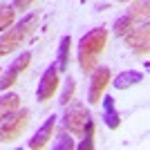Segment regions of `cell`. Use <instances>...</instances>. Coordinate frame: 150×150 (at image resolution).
Returning a JSON list of instances; mask_svg holds the SVG:
<instances>
[{
	"label": "cell",
	"instance_id": "cell-2",
	"mask_svg": "<svg viewBox=\"0 0 150 150\" xmlns=\"http://www.w3.org/2000/svg\"><path fill=\"white\" fill-rule=\"evenodd\" d=\"M36 25H38V16L29 13L23 20H18L16 25H11L9 29H5V34L0 36V56H7V54L16 52L25 40H29L31 34L36 31Z\"/></svg>",
	"mask_w": 150,
	"mask_h": 150
},
{
	"label": "cell",
	"instance_id": "cell-1",
	"mask_svg": "<svg viewBox=\"0 0 150 150\" xmlns=\"http://www.w3.org/2000/svg\"><path fill=\"white\" fill-rule=\"evenodd\" d=\"M105 45H108L105 27H94L79 40V65H81V69L85 74L96 67L99 56H101V52L105 50Z\"/></svg>",
	"mask_w": 150,
	"mask_h": 150
},
{
	"label": "cell",
	"instance_id": "cell-18",
	"mask_svg": "<svg viewBox=\"0 0 150 150\" xmlns=\"http://www.w3.org/2000/svg\"><path fill=\"white\" fill-rule=\"evenodd\" d=\"M74 88H76V83H74V79L69 76L67 83H65V90H63V94H61V105H67L69 103V99L74 96Z\"/></svg>",
	"mask_w": 150,
	"mask_h": 150
},
{
	"label": "cell",
	"instance_id": "cell-6",
	"mask_svg": "<svg viewBox=\"0 0 150 150\" xmlns=\"http://www.w3.org/2000/svg\"><path fill=\"white\" fill-rule=\"evenodd\" d=\"M123 40L134 54H148V50H150V25L148 23H141V25L132 27L130 31L123 34Z\"/></svg>",
	"mask_w": 150,
	"mask_h": 150
},
{
	"label": "cell",
	"instance_id": "cell-16",
	"mask_svg": "<svg viewBox=\"0 0 150 150\" xmlns=\"http://www.w3.org/2000/svg\"><path fill=\"white\" fill-rule=\"evenodd\" d=\"M76 148H79V150H92L94 148V121H92V117L85 121V128H83V141L76 146Z\"/></svg>",
	"mask_w": 150,
	"mask_h": 150
},
{
	"label": "cell",
	"instance_id": "cell-13",
	"mask_svg": "<svg viewBox=\"0 0 150 150\" xmlns=\"http://www.w3.org/2000/svg\"><path fill=\"white\" fill-rule=\"evenodd\" d=\"M103 121L110 130H117L121 123V117L117 112V105H114V99L110 94H105V99H103Z\"/></svg>",
	"mask_w": 150,
	"mask_h": 150
},
{
	"label": "cell",
	"instance_id": "cell-10",
	"mask_svg": "<svg viewBox=\"0 0 150 150\" xmlns=\"http://www.w3.org/2000/svg\"><path fill=\"white\" fill-rule=\"evenodd\" d=\"M54 125H56V117L52 114V117H47L45 119V123L38 128V132L31 137V141L27 144V148L29 150H40L47 146V141H52V132H54Z\"/></svg>",
	"mask_w": 150,
	"mask_h": 150
},
{
	"label": "cell",
	"instance_id": "cell-4",
	"mask_svg": "<svg viewBox=\"0 0 150 150\" xmlns=\"http://www.w3.org/2000/svg\"><path fill=\"white\" fill-rule=\"evenodd\" d=\"M90 117H92L90 110L85 105H81V103L65 105V112H63V128H65L69 134H83L85 121H88Z\"/></svg>",
	"mask_w": 150,
	"mask_h": 150
},
{
	"label": "cell",
	"instance_id": "cell-12",
	"mask_svg": "<svg viewBox=\"0 0 150 150\" xmlns=\"http://www.w3.org/2000/svg\"><path fill=\"white\" fill-rule=\"evenodd\" d=\"M144 81V74L137 72V69H123L121 74H117L112 79V85L117 90H128V88H134L137 83Z\"/></svg>",
	"mask_w": 150,
	"mask_h": 150
},
{
	"label": "cell",
	"instance_id": "cell-17",
	"mask_svg": "<svg viewBox=\"0 0 150 150\" xmlns=\"http://www.w3.org/2000/svg\"><path fill=\"white\" fill-rule=\"evenodd\" d=\"M54 150H72L74 148V141H72V137L67 134V130L63 132V134H58V139H56V144L52 146Z\"/></svg>",
	"mask_w": 150,
	"mask_h": 150
},
{
	"label": "cell",
	"instance_id": "cell-20",
	"mask_svg": "<svg viewBox=\"0 0 150 150\" xmlns=\"http://www.w3.org/2000/svg\"><path fill=\"white\" fill-rule=\"evenodd\" d=\"M117 2H130V0H117Z\"/></svg>",
	"mask_w": 150,
	"mask_h": 150
},
{
	"label": "cell",
	"instance_id": "cell-7",
	"mask_svg": "<svg viewBox=\"0 0 150 150\" xmlns=\"http://www.w3.org/2000/svg\"><path fill=\"white\" fill-rule=\"evenodd\" d=\"M29 61H31V54H29V52H23L20 56H16V61H13L11 65L5 69V74L0 76V92H5V90H9V88H13V85H16L18 76L27 69Z\"/></svg>",
	"mask_w": 150,
	"mask_h": 150
},
{
	"label": "cell",
	"instance_id": "cell-19",
	"mask_svg": "<svg viewBox=\"0 0 150 150\" xmlns=\"http://www.w3.org/2000/svg\"><path fill=\"white\" fill-rule=\"evenodd\" d=\"M31 2H34V0H11V7L16 11H27L31 7Z\"/></svg>",
	"mask_w": 150,
	"mask_h": 150
},
{
	"label": "cell",
	"instance_id": "cell-9",
	"mask_svg": "<svg viewBox=\"0 0 150 150\" xmlns=\"http://www.w3.org/2000/svg\"><path fill=\"white\" fill-rule=\"evenodd\" d=\"M58 90V69L56 65L52 63L50 67L45 69V74L40 76L38 81V88H36V99L38 101H50Z\"/></svg>",
	"mask_w": 150,
	"mask_h": 150
},
{
	"label": "cell",
	"instance_id": "cell-3",
	"mask_svg": "<svg viewBox=\"0 0 150 150\" xmlns=\"http://www.w3.org/2000/svg\"><path fill=\"white\" fill-rule=\"evenodd\" d=\"M148 9H150L148 0H139V2H134V5H132L117 23H114V34L123 38V34H125V31H130L132 27L141 25V23H148Z\"/></svg>",
	"mask_w": 150,
	"mask_h": 150
},
{
	"label": "cell",
	"instance_id": "cell-5",
	"mask_svg": "<svg viewBox=\"0 0 150 150\" xmlns=\"http://www.w3.org/2000/svg\"><path fill=\"white\" fill-rule=\"evenodd\" d=\"M29 117H31L29 110H18L16 114H11V117H9L5 123L0 125V141H2V144L16 141V139L23 134V130L27 128V123H29Z\"/></svg>",
	"mask_w": 150,
	"mask_h": 150
},
{
	"label": "cell",
	"instance_id": "cell-14",
	"mask_svg": "<svg viewBox=\"0 0 150 150\" xmlns=\"http://www.w3.org/2000/svg\"><path fill=\"white\" fill-rule=\"evenodd\" d=\"M69 50H72V36H63L61 43H58V61L54 63L58 72L69 69Z\"/></svg>",
	"mask_w": 150,
	"mask_h": 150
},
{
	"label": "cell",
	"instance_id": "cell-8",
	"mask_svg": "<svg viewBox=\"0 0 150 150\" xmlns=\"http://www.w3.org/2000/svg\"><path fill=\"white\" fill-rule=\"evenodd\" d=\"M110 79H112V72H110L108 65H101V67L92 69V81H90V92H88V101L90 103H99V99L103 96Z\"/></svg>",
	"mask_w": 150,
	"mask_h": 150
},
{
	"label": "cell",
	"instance_id": "cell-15",
	"mask_svg": "<svg viewBox=\"0 0 150 150\" xmlns=\"http://www.w3.org/2000/svg\"><path fill=\"white\" fill-rule=\"evenodd\" d=\"M13 20H16V9L7 2H0V31L9 29L13 25Z\"/></svg>",
	"mask_w": 150,
	"mask_h": 150
},
{
	"label": "cell",
	"instance_id": "cell-11",
	"mask_svg": "<svg viewBox=\"0 0 150 150\" xmlns=\"http://www.w3.org/2000/svg\"><path fill=\"white\" fill-rule=\"evenodd\" d=\"M20 110V96L16 92H7L0 96V125L5 123L11 114H16Z\"/></svg>",
	"mask_w": 150,
	"mask_h": 150
}]
</instances>
